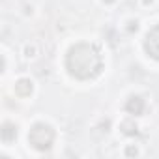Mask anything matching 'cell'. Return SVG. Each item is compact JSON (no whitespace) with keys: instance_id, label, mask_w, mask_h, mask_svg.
<instances>
[{"instance_id":"1","label":"cell","mask_w":159,"mask_h":159,"mask_svg":"<svg viewBox=\"0 0 159 159\" xmlns=\"http://www.w3.org/2000/svg\"><path fill=\"white\" fill-rule=\"evenodd\" d=\"M66 66L73 77L81 79V81H86V79H94L96 75L101 73L103 58H101L96 45L77 43L75 47L69 49L67 58H66Z\"/></svg>"},{"instance_id":"2","label":"cell","mask_w":159,"mask_h":159,"mask_svg":"<svg viewBox=\"0 0 159 159\" xmlns=\"http://www.w3.org/2000/svg\"><path fill=\"white\" fill-rule=\"evenodd\" d=\"M28 142L36 150H49L54 142V131L47 124H36L28 133Z\"/></svg>"},{"instance_id":"3","label":"cell","mask_w":159,"mask_h":159,"mask_svg":"<svg viewBox=\"0 0 159 159\" xmlns=\"http://www.w3.org/2000/svg\"><path fill=\"white\" fill-rule=\"evenodd\" d=\"M144 49H146V52H148L152 58L159 60V25H155V26L146 34Z\"/></svg>"},{"instance_id":"4","label":"cell","mask_w":159,"mask_h":159,"mask_svg":"<svg viewBox=\"0 0 159 159\" xmlns=\"http://www.w3.org/2000/svg\"><path fill=\"white\" fill-rule=\"evenodd\" d=\"M125 111H127L129 114H135V116L142 114V111H144V99H142V98H139V96L129 98V99H127V103H125Z\"/></svg>"},{"instance_id":"5","label":"cell","mask_w":159,"mask_h":159,"mask_svg":"<svg viewBox=\"0 0 159 159\" xmlns=\"http://www.w3.org/2000/svg\"><path fill=\"white\" fill-rule=\"evenodd\" d=\"M32 81H28V79H19V81L15 83V94L21 96V98H28L32 94Z\"/></svg>"},{"instance_id":"6","label":"cell","mask_w":159,"mask_h":159,"mask_svg":"<svg viewBox=\"0 0 159 159\" xmlns=\"http://www.w3.org/2000/svg\"><path fill=\"white\" fill-rule=\"evenodd\" d=\"M15 137H17V127H15L13 124H8V122H6V124L2 125V140H4V142H11Z\"/></svg>"},{"instance_id":"7","label":"cell","mask_w":159,"mask_h":159,"mask_svg":"<svg viewBox=\"0 0 159 159\" xmlns=\"http://www.w3.org/2000/svg\"><path fill=\"white\" fill-rule=\"evenodd\" d=\"M122 127H124V133H125V135H135V133H137V125H135L133 122H124Z\"/></svg>"},{"instance_id":"8","label":"cell","mask_w":159,"mask_h":159,"mask_svg":"<svg viewBox=\"0 0 159 159\" xmlns=\"http://www.w3.org/2000/svg\"><path fill=\"white\" fill-rule=\"evenodd\" d=\"M25 52H26V56H34V54H36V49H34V47H26Z\"/></svg>"},{"instance_id":"9","label":"cell","mask_w":159,"mask_h":159,"mask_svg":"<svg viewBox=\"0 0 159 159\" xmlns=\"http://www.w3.org/2000/svg\"><path fill=\"white\" fill-rule=\"evenodd\" d=\"M127 155H137V148H127Z\"/></svg>"},{"instance_id":"10","label":"cell","mask_w":159,"mask_h":159,"mask_svg":"<svg viewBox=\"0 0 159 159\" xmlns=\"http://www.w3.org/2000/svg\"><path fill=\"white\" fill-rule=\"evenodd\" d=\"M103 2H107V4H111V2H114V0H103Z\"/></svg>"}]
</instances>
